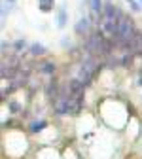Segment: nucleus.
I'll list each match as a JSON object with an SVG mask.
<instances>
[{
	"label": "nucleus",
	"instance_id": "nucleus-1",
	"mask_svg": "<svg viewBox=\"0 0 142 159\" xmlns=\"http://www.w3.org/2000/svg\"><path fill=\"white\" fill-rule=\"evenodd\" d=\"M121 10L116 8L114 4H104V11H103V17H100V21H98V29L100 32H103L104 36L112 38L116 34V29H117V23H119V19H121Z\"/></svg>",
	"mask_w": 142,
	"mask_h": 159
},
{
	"label": "nucleus",
	"instance_id": "nucleus-2",
	"mask_svg": "<svg viewBox=\"0 0 142 159\" xmlns=\"http://www.w3.org/2000/svg\"><path fill=\"white\" fill-rule=\"evenodd\" d=\"M89 8H91V21H95L97 25H98V21H100V17H103V11H104V6H103V0H91V4H89Z\"/></svg>",
	"mask_w": 142,
	"mask_h": 159
},
{
	"label": "nucleus",
	"instance_id": "nucleus-3",
	"mask_svg": "<svg viewBox=\"0 0 142 159\" xmlns=\"http://www.w3.org/2000/svg\"><path fill=\"white\" fill-rule=\"evenodd\" d=\"M76 34H89V19L87 17H82L76 25Z\"/></svg>",
	"mask_w": 142,
	"mask_h": 159
},
{
	"label": "nucleus",
	"instance_id": "nucleus-4",
	"mask_svg": "<svg viewBox=\"0 0 142 159\" xmlns=\"http://www.w3.org/2000/svg\"><path fill=\"white\" fill-rule=\"evenodd\" d=\"M53 4H55V0H40V10L42 11H51Z\"/></svg>",
	"mask_w": 142,
	"mask_h": 159
},
{
	"label": "nucleus",
	"instance_id": "nucleus-5",
	"mask_svg": "<svg viewBox=\"0 0 142 159\" xmlns=\"http://www.w3.org/2000/svg\"><path fill=\"white\" fill-rule=\"evenodd\" d=\"M40 70L46 72V74H53V72H55V65H53V63H49V61H46V63H42Z\"/></svg>",
	"mask_w": 142,
	"mask_h": 159
},
{
	"label": "nucleus",
	"instance_id": "nucleus-6",
	"mask_svg": "<svg viewBox=\"0 0 142 159\" xmlns=\"http://www.w3.org/2000/svg\"><path fill=\"white\" fill-rule=\"evenodd\" d=\"M44 127H46V121H44V119H40V121H32L30 131H32V133H38V131H42Z\"/></svg>",
	"mask_w": 142,
	"mask_h": 159
},
{
	"label": "nucleus",
	"instance_id": "nucleus-7",
	"mask_svg": "<svg viewBox=\"0 0 142 159\" xmlns=\"http://www.w3.org/2000/svg\"><path fill=\"white\" fill-rule=\"evenodd\" d=\"M30 53L32 55H44L46 49H44V46H40V44H32L30 46Z\"/></svg>",
	"mask_w": 142,
	"mask_h": 159
},
{
	"label": "nucleus",
	"instance_id": "nucleus-8",
	"mask_svg": "<svg viewBox=\"0 0 142 159\" xmlns=\"http://www.w3.org/2000/svg\"><path fill=\"white\" fill-rule=\"evenodd\" d=\"M65 23H66V11H65V8H61L59 10V21H57V25L59 27H65Z\"/></svg>",
	"mask_w": 142,
	"mask_h": 159
},
{
	"label": "nucleus",
	"instance_id": "nucleus-9",
	"mask_svg": "<svg viewBox=\"0 0 142 159\" xmlns=\"http://www.w3.org/2000/svg\"><path fill=\"white\" fill-rule=\"evenodd\" d=\"M25 46H27V44H25V40H17V42H15V51H17V53H19V51H23Z\"/></svg>",
	"mask_w": 142,
	"mask_h": 159
},
{
	"label": "nucleus",
	"instance_id": "nucleus-10",
	"mask_svg": "<svg viewBox=\"0 0 142 159\" xmlns=\"http://www.w3.org/2000/svg\"><path fill=\"white\" fill-rule=\"evenodd\" d=\"M129 4H131V8H133L135 11H138V10H140V6H138V4L135 2V0H129Z\"/></svg>",
	"mask_w": 142,
	"mask_h": 159
},
{
	"label": "nucleus",
	"instance_id": "nucleus-11",
	"mask_svg": "<svg viewBox=\"0 0 142 159\" xmlns=\"http://www.w3.org/2000/svg\"><path fill=\"white\" fill-rule=\"evenodd\" d=\"M140 2H142V0H140Z\"/></svg>",
	"mask_w": 142,
	"mask_h": 159
}]
</instances>
